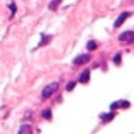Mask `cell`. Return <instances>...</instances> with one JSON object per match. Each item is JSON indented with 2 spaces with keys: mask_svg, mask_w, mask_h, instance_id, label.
<instances>
[{
  "mask_svg": "<svg viewBox=\"0 0 134 134\" xmlns=\"http://www.w3.org/2000/svg\"><path fill=\"white\" fill-rule=\"evenodd\" d=\"M43 119L50 120V119H52V110H43Z\"/></svg>",
  "mask_w": 134,
  "mask_h": 134,
  "instance_id": "11",
  "label": "cell"
},
{
  "mask_svg": "<svg viewBox=\"0 0 134 134\" xmlns=\"http://www.w3.org/2000/svg\"><path fill=\"white\" fill-rule=\"evenodd\" d=\"M19 134H33V127L29 124H24L19 127Z\"/></svg>",
  "mask_w": 134,
  "mask_h": 134,
  "instance_id": "5",
  "label": "cell"
},
{
  "mask_svg": "<svg viewBox=\"0 0 134 134\" xmlns=\"http://www.w3.org/2000/svg\"><path fill=\"white\" fill-rule=\"evenodd\" d=\"M9 9H10V12H16V4H10V5H9Z\"/></svg>",
  "mask_w": 134,
  "mask_h": 134,
  "instance_id": "14",
  "label": "cell"
},
{
  "mask_svg": "<svg viewBox=\"0 0 134 134\" xmlns=\"http://www.w3.org/2000/svg\"><path fill=\"white\" fill-rule=\"evenodd\" d=\"M57 88H59V83H52V84H48V86H45V90L41 91V98L43 100L50 98V96L57 91Z\"/></svg>",
  "mask_w": 134,
  "mask_h": 134,
  "instance_id": "1",
  "label": "cell"
},
{
  "mask_svg": "<svg viewBox=\"0 0 134 134\" xmlns=\"http://www.w3.org/2000/svg\"><path fill=\"white\" fill-rule=\"evenodd\" d=\"M60 4H62V0H52L50 5H48V9H50V10H57V7H59Z\"/></svg>",
  "mask_w": 134,
  "mask_h": 134,
  "instance_id": "9",
  "label": "cell"
},
{
  "mask_svg": "<svg viewBox=\"0 0 134 134\" xmlns=\"http://www.w3.org/2000/svg\"><path fill=\"white\" fill-rule=\"evenodd\" d=\"M50 40H52V36H50V35H43V36H41V41H40L38 47H45L47 43H50Z\"/></svg>",
  "mask_w": 134,
  "mask_h": 134,
  "instance_id": "8",
  "label": "cell"
},
{
  "mask_svg": "<svg viewBox=\"0 0 134 134\" xmlns=\"http://www.w3.org/2000/svg\"><path fill=\"white\" fill-rule=\"evenodd\" d=\"M115 117V114H114V112H108V114H105V115H100V119H102V120H103V122H110V120H112V119H114Z\"/></svg>",
  "mask_w": 134,
  "mask_h": 134,
  "instance_id": "7",
  "label": "cell"
},
{
  "mask_svg": "<svg viewBox=\"0 0 134 134\" xmlns=\"http://www.w3.org/2000/svg\"><path fill=\"white\" fill-rule=\"evenodd\" d=\"M88 50L90 52H93V50H96V48H98V43H96V41H93V40H91V41H88Z\"/></svg>",
  "mask_w": 134,
  "mask_h": 134,
  "instance_id": "10",
  "label": "cell"
},
{
  "mask_svg": "<svg viewBox=\"0 0 134 134\" xmlns=\"http://www.w3.org/2000/svg\"><path fill=\"white\" fill-rule=\"evenodd\" d=\"M91 60V55L90 53H83V55H79L74 59V65H84V64H88Z\"/></svg>",
  "mask_w": 134,
  "mask_h": 134,
  "instance_id": "3",
  "label": "cell"
},
{
  "mask_svg": "<svg viewBox=\"0 0 134 134\" xmlns=\"http://www.w3.org/2000/svg\"><path fill=\"white\" fill-rule=\"evenodd\" d=\"M90 76H91V72H90V71H83V74H81V77H79V83L86 84L88 81H90Z\"/></svg>",
  "mask_w": 134,
  "mask_h": 134,
  "instance_id": "6",
  "label": "cell"
},
{
  "mask_svg": "<svg viewBox=\"0 0 134 134\" xmlns=\"http://www.w3.org/2000/svg\"><path fill=\"white\" fill-rule=\"evenodd\" d=\"M119 41L120 43H134V31H124L122 35H119Z\"/></svg>",
  "mask_w": 134,
  "mask_h": 134,
  "instance_id": "2",
  "label": "cell"
},
{
  "mask_svg": "<svg viewBox=\"0 0 134 134\" xmlns=\"http://www.w3.org/2000/svg\"><path fill=\"white\" fill-rule=\"evenodd\" d=\"M131 16V12H127V10H124L122 12V14H120V16H119L117 17V19H115V23H114V26H115V28H120V26H122V24L124 23H126V19H127V17H129Z\"/></svg>",
  "mask_w": 134,
  "mask_h": 134,
  "instance_id": "4",
  "label": "cell"
},
{
  "mask_svg": "<svg viewBox=\"0 0 134 134\" xmlns=\"http://www.w3.org/2000/svg\"><path fill=\"white\" fill-rule=\"evenodd\" d=\"M74 86H76V83H74V81H71V83L67 84V91H72V90H74Z\"/></svg>",
  "mask_w": 134,
  "mask_h": 134,
  "instance_id": "13",
  "label": "cell"
},
{
  "mask_svg": "<svg viewBox=\"0 0 134 134\" xmlns=\"http://www.w3.org/2000/svg\"><path fill=\"white\" fill-rule=\"evenodd\" d=\"M120 60H122V55H120V53H117V55L114 57V64H117V65H119V64H120Z\"/></svg>",
  "mask_w": 134,
  "mask_h": 134,
  "instance_id": "12",
  "label": "cell"
}]
</instances>
